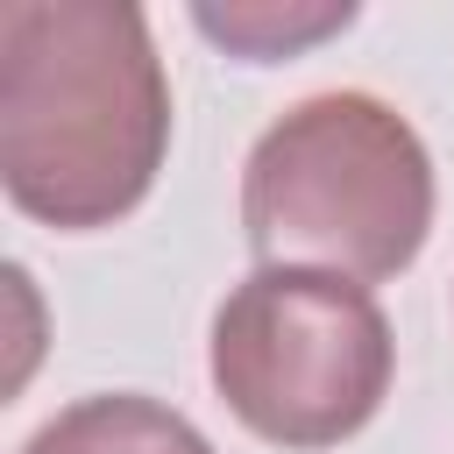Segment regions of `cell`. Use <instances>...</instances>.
I'll list each match as a JSON object with an SVG mask.
<instances>
[{
	"label": "cell",
	"mask_w": 454,
	"mask_h": 454,
	"mask_svg": "<svg viewBox=\"0 0 454 454\" xmlns=\"http://www.w3.org/2000/svg\"><path fill=\"white\" fill-rule=\"evenodd\" d=\"M170 156V78L135 0L0 7V184L14 213L92 234L128 220Z\"/></svg>",
	"instance_id": "obj_1"
},
{
	"label": "cell",
	"mask_w": 454,
	"mask_h": 454,
	"mask_svg": "<svg viewBox=\"0 0 454 454\" xmlns=\"http://www.w3.org/2000/svg\"><path fill=\"white\" fill-rule=\"evenodd\" d=\"M433 149L376 92H305L241 163V234L255 262L383 284L433 234Z\"/></svg>",
	"instance_id": "obj_2"
},
{
	"label": "cell",
	"mask_w": 454,
	"mask_h": 454,
	"mask_svg": "<svg viewBox=\"0 0 454 454\" xmlns=\"http://www.w3.org/2000/svg\"><path fill=\"white\" fill-rule=\"evenodd\" d=\"M397 340L369 284L333 270L255 262L213 312L206 376L270 447L319 454L355 440L390 397Z\"/></svg>",
	"instance_id": "obj_3"
},
{
	"label": "cell",
	"mask_w": 454,
	"mask_h": 454,
	"mask_svg": "<svg viewBox=\"0 0 454 454\" xmlns=\"http://www.w3.org/2000/svg\"><path fill=\"white\" fill-rule=\"evenodd\" d=\"M21 454H213V440L163 397L142 390H92L43 419Z\"/></svg>",
	"instance_id": "obj_4"
},
{
	"label": "cell",
	"mask_w": 454,
	"mask_h": 454,
	"mask_svg": "<svg viewBox=\"0 0 454 454\" xmlns=\"http://www.w3.org/2000/svg\"><path fill=\"white\" fill-rule=\"evenodd\" d=\"M355 21V0H199L192 7V28L206 43H220L227 57L241 64H277V57H298L326 35H340Z\"/></svg>",
	"instance_id": "obj_5"
}]
</instances>
